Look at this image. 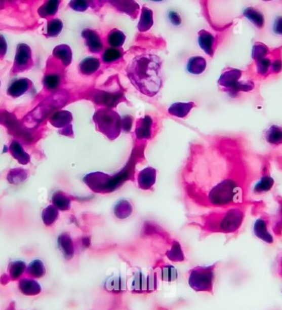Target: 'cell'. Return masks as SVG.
<instances>
[{"instance_id": "obj_5", "label": "cell", "mask_w": 282, "mask_h": 310, "mask_svg": "<svg viewBox=\"0 0 282 310\" xmlns=\"http://www.w3.org/2000/svg\"><path fill=\"white\" fill-rule=\"evenodd\" d=\"M93 119L97 131L106 135L109 140H115L120 135L123 130L122 118L113 109H98L94 113Z\"/></svg>"}, {"instance_id": "obj_18", "label": "cell", "mask_w": 282, "mask_h": 310, "mask_svg": "<svg viewBox=\"0 0 282 310\" xmlns=\"http://www.w3.org/2000/svg\"><path fill=\"white\" fill-rule=\"evenodd\" d=\"M207 60L203 56H192L187 62V69L189 73L199 75L207 69Z\"/></svg>"}, {"instance_id": "obj_19", "label": "cell", "mask_w": 282, "mask_h": 310, "mask_svg": "<svg viewBox=\"0 0 282 310\" xmlns=\"http://www.w3.org/2000/svg\"><path fill=\"white\" fill-rule=\"evenodd\" d=\"M265 140L270 145L273 147L280 146L282 144V127L271 126L265 133Z\"/></svg>"}, {"instance_id": "obj_9", "label": "cell", "mask_w": 282, "mask_h": 310, "mask_svg": "<svg viewBox=\"0 0 282 310\" xmlns=\"http://www.w3.org/2000/svg\"><path fill=\"white\" fill-rule=\"evenodd\" d=\"M82 36L85 39V45L91 53L98 54L103 50V43L100 35L93 29L85 28L83 30Z\"/></svg>"}, {"instance_id": "obj_20", "label": "cell", "mask_w": 282, "mask_h": 310, "mask_svg": "<svg viewBox=\"0 0 282 310\" xmlns=\"http://www.w3.org/2000/svg\"><path fill=\"white\" fill-rule=\"evenodd\" d=\"M153 25V14L151 9L149 8L144 7L141 9V14H140V22L138 23V29L139 31H148L151 28Z\"/></svg>"}, {"instance_id": "obj_36", "label": "cell", "mask_w": 282, "mask_h": 310, "mask_svg": "<svg viewBox=\"0 0 282 310\" xmlns=\"http://www.w3.org/2000/svg\"><path fill=\"white\" fill-rule=\"evenodd\" d=\"M30 58L29 49L27 46L23 45V47H18V52L16 56V63L19 65L25 64L28 61Z\"/></svg>"}, {"instance_id": "obj_30", "label": "cell", "mask_w": 282, "mask_h": 310, "mask_svg": "<svg viewBox=\"0 0 282 310\" xmlns=\"http://www.w3.org/2000/svg\"><path fill=\"white\" fill-rule=\"evenodd\" d=\"M255 232L256 235L260 238L261 240H265L267 243L272 242V238L267 232V224L264 219H258V221L256 222Z\"/></svg>"}, {"instance_id": "obj_31", "label": "cell", "mask_w": 282, "mask_h": 310, "mask_svg": "<svg viewBox=\"0 0 282 310\" xmlns=\"http://www.w3.org/2000/svg\"><path fill=\"white\" fill-rule=\"evenodd\" d=\"M28 89L27 80H18L10 86L9 93L13 96H19Z\"/></svg>"}, {"instance_id": "obj_8", "label": "cell", "mask_w": 282, "mask_h": 310, "mask_svg": "<svg viewBox=\"0 0 282 310\" xmlns=\"http://www.w3.org/2000/svg\"><path fill=\"white\" fill-rule=\"evenodd\" d=\"M90 94L92 101H94L96 104L103 106L106 108L112 109L123 100H126L124 92L120 86L117 87L116 89H95V91Z\"/></svg>"}, {"instance_id": "obj_24", "label": "cell", "mask_w": 282, "mask_h": 310, "mask_svg": "<svg viewBox=\"0 0 282 310\" xmlns=\"http://www.w3.org/2000/svg\"><path fill=\"white\" fill-rule=\"evenodd\" d=\"M54 55L58 58L65 66H68L72 61V51L66 45H61L56 47Z\"/></svg>"}, {"instance_id": "obj_33", "label": "cell", "mask_w": 282, "mask_h": 310, "mask_svg": "<svg viewBox=\"0 0 282 310\" xmlns=\"http://www.w3.org/2000/svg\"><path fill=\"white\" fill-rule=\"evenodd\" d=\"M59 5H60L59 1H51L45 4L44 6L42 7L40 10L42 16L47 17V16L54 15L58 10Z\"/></svg>"}, {"instance_id": "obj_40", "label": "cell", "mask_w": 282, "mask_h": 310, "mask_svg": "<svg viewBox=\"0 0 282 310\" xmlns=\"http://www.w3.org/2000/svg\"><path fill=\"white\" fill-rule=\"evenodd\" d=\"M92 4L93 3L88 2V1H72L69 3V6L75 11L85 12Z\"/></svg>"}, {"instance_id": "obj_32", "label": "cell", "mask_w": 282, "mask_h": 310, "mask_svg": "<svg viewBox=\"0 0 282 310\" xmlns=\"http://www.w3.org/2000/svg\"><path fill=\"white\" fill-rule=\"evenodd\" d=\"M54 203L59 209L62 211L69 210L70 207V199L62 193L56 194L54 198Z\"/></svg>"}, {"instance_id": "obj_10", "label": "cell", "mask_w": 282, "mask_h": 310, "mask_svg": "<svg viewBox=\"0 0 282 310\" xmlns=\"http://www.w3.org/2000/svg\"><path fill=\"white\" fill-rule=\"evenodd\" d=\"M198 44L206 54L212 57L217 47V39L207 30H200L198 32Z\"/></svg>"}, {"instance_id": "obj_27", "label": "cell", "mask_w": 282, "mask_h": 310, "mask_svg": "<svg viewBox=\"0 0 282 310\" xmlns=\"http://www.w3.org/2000/svg\"><path fill=\"white\" fill-rule=\"evenodd\" d=\"M60 247L67 257V259H70L73 257L74 249H73V242L69 235H61V237L60 238Z\"/></svg>"}, {"instance_id": "obj_22", "label": "cell", "mask_w": 282, "mask_h": 310, "mask_svg": "<svg viewBox=\"0 0 282 310\" xmlns=\"http://www.w3.org/2000/svg\"><path fill=\"white\" fill-rule=\"evenodd\" d=\"M126 38V35L123 31L116 28L111 29L107 35V43L111 48L120 49L124 45Z\"/></svg>"}, {"instance_id": "obj_29", "label": "cell", "mask_w": 282, "mask_h": 310, "mask_svg": "<svg viewBox=\"0 0 282 310\" xmlns=\"http://www.w3.org/2000/svg\"><path fill=\"white\" fill-rule=\"evenodd\" d=\"M71 113L69 111H62L54 115L51 123L56 127H66L72 122Z\"/></svg>"}, {"instance_id": "obj_23", "label": "cell", "mask_w": 282, "mask_h": 310, "mask_svg": "<svg viewBox=\"0 0 282 310\" xmlns=\"http://www.w3.org/2000/svg\"><path fill=\"white\" fill-rule=\"evenodd\" d=\"M133 211V208L127 200H120L116 203L114 207V213L118 219H124L129 217L131 213Z\"/></svg>"}, {"instance_id": "obj_2", "label": "cell", "mask_w": 282, "mask_h": 310, "mask_svg": "<svg viewBox=\"0 0 282 310\" xmlns=\"http://www.w3.org/2000/svg\"><path fill=\"white\" fill-rule=\"evenodd\" d=\"M162 60L154 54H142L131 60L127 75L138 91L152 98L162 88Z\"/></svg>"}, {"instance_id": "obj_7", "label": "cell", "mask_w": 282, "mask_h": 310, "mask_svg": "<svg viewBox=\"0 0 282 310\" xmlns=\"http://www.w3.org/2000/svg\"><path fill=\"white\" fill-rule=\"evenodd\" d=\"M214 278L215 265L209 266H195L189 273V285L197 292H211L213 290Z\"/></svg>"}, {"instance_id": "obj_6", "label": "cell", "mask_w": 282, "mask_h": 310, "mask_svg": "<svg viewBox=\"0 0 282 310\" xmlns=\"http://www.w3.org/2000/svg\"><path fill=\"white\" fill-rule=\"evenodd\" d=\"M244 71L234 68H226L223 71L218 85L222 89L223 91L229 95H238L240 92H249L254 89L253 81L242 80Z\"/></svg>"}, {"instance_id": "obj_39", "label": "cell", "mask_w": 282, "mask_h": 310, "mask_svg": "<svg viewBox=\"0 0 282 310\" xmlns=\"http://www.w3.org/2000/svg\"><path fill=\"white\" fill-rule=\"evenodd\" d=\"M45 223L47 224H51L56 220V218L58 217V211L54 206H50L45 211Z\"/></svg>"}, {"instance_id": "obj_35", "label": "cell", "mask_w": 282, "mask_h": 310, "mask_svg": "<svg viewBox=\"0 0 282 310\" xmlns=\"http://www.w3.org/2000/svg\"><path fill=\"white\" fill-rule=\"evenodd\" d=\"M161 277L164 281H166V282H173L177 279L178 273L174 266H165L162 268Z\"/></svg>"}, {"instance_id": "obj_11", "label": "cell", "mask_w": 282, "mask_h": 310, "mask_svg": "<svg viewBox=\"0 0 282 310\" xmlns=\"http://www.w3.org/2000/svg\"><path fill=\"white\" fill-rule=\"evenodd\" d=\"M153 122L149 115H145V118H140L136 122V133L138 140H149L153 135Z\"/></svg>"}, {"instance_id": "obj_16", "label": "cell", "mask_w": 282, "mask_h": 310, "mask_svg": "<svg viewBox=\"0 0 282 310\" xmlns=\"http://www.w3.org/2000/svg\"><path fill=\"white\" fill-rule=\"evenodd\" d=\"M244 16L258 29L264 28L265 17L262 12L255 8L249 7L245 9Z\"/></svg>"}, {"instance_id": "obj_1", "label": "cell", "mask_w": 282, "mask_h": 310, "mask_svg": "<svg viewBox=\"0 0 282 310\" xmlns=\"http://www.w3.org/2000/svg\"><path fill=\"white\" fill-rule=\"evenodd\" d=\"M267 161L244 135L220 136L193 146L182 172L186 200L211 211L245 207Z\"/></svg>"}, {"instance_id": "obj_34", "label": "cell", "mask_w": 282, "mask_h": 310, "mask_svg": "<svg viewBox=\"0 0 282 310\" xmlns=\"http://www.w3.org/2000/svg\"><path fill=\"white\" fill-rule=\"evenodd\" d=\"M63 28V23L60 19H53L48 23L47 33L50 36H56L60 33Z\"/></svg>"}, {"instance_id": "obj_12", "label": "cell", "mask_w": 282, "mask_h": 310, "mask_svg": "<svg viewBox=\"0 0 282 310\" xmlns=\"http://www.w3.org/2000/svg\"><path fill=\"white\" fill-rule=\"evenodd\" d=\"M156 174V169L152 167H148L140 171L137 175L138 186L142 190H150L155 184Z\"/></svg>"}, {"instance_id": "obj_26", "label": "cell", "mask_w": 282, "mask_h": 310, "mask_svg": "<svg viewBox=\"0 0 282 310\" xmlns=\"http://www.w3.org/2000/svg\"><path fill=\"white\" fill-rule=\"evenodd\" d=\"M123 50L110 47L105 50L104 52L102 53V60L104 64H111V63L118 61L123 58Z\"/></svg>"}, {"instance_id": "obj_25", "label": "cell", "mask_w": 282, "mask_h": 310, "mask_svg": "<svg viewBox=\"0 0 282 310\" xmlns=\"http://www.w3.org/2000/svg\"><path fill=\"white\" fill-rule=\"evenodd\" d=\"M271 75H275L282 71V47L271 50Z\"/></svg>"}, {"instance_id": "obj_13", "label": "cell", "mask_w": 282, "mask_h": 310, "mask_svg": "<svg viewBox=\"0 0 282 310\" xmlns=\"http://www.w3.org/2000/svg\"><path fill=\"white\" fill-rule=\"evenodd\" d=\"M109 3L111 5H113L118 11L128 14L132 18H137L140 11V6L138 5L137 3L133 1H115V2L111 1Z\"/></svg>"}, {"instance_id": "obj_17", "label": "cell", "mask_w": 282, "mask_h": 310, "mask_svg": "<svg viewBox=\"0 0 282 310\" xmlns=\"http://www.w3.org/2000/svg\"><path fill=\"white\" fill-rule=\"evenodd\" d=\"M271 61H272V55L269 54L267 57L261 59V60L254 61L255 63L256 73L257 76L261 79H266L271 75Z\"/></svg>"}, {"instance_id": "obj_28", "label": "cell", "mask_w": 282, "mask_h": 310, "mask_svg": "<svg viewBox=\"0 0 282 310\" xmlns=\"http://www.w3.org/2000/svg\"><path fill=\"white\" fill-rule=\"evenodd\" d=\"M270 53H271V49H269V47L263 43L258 42L253 45V51H252V58H253V61H257V60L267 57Z\"/></svg>"}, {"instance_id": "obj_14", "label": "cell", "mask_w": 282, "mask_h": 310, "mask_svg": "<svg viewBox=\"0 0 282 310\" xmlns=\"http://www.w3.org/2000/svg\"><path fill=\"white\" fill-rule=\"evenodd\" d=\"M101 66V61L98 58L87 57L79 63L78 69L84 75L89 76L95 73Z\"/></svg>"}, {"instance_id": "obj_38", "label": "cell", "mask_w": 282, "mask_h": 310, "mask_svg": "<svg viewBox=\"0 0 282 310\" xmlns=\"http://www.w3.org/2000/svg\"><path fill=\"white\" fill-rule=\"evenodd\" d=\"M169 259L175 261H180L184 259L183 253H182V249H181L178 243H174L172 250L169 253Z\"/></svg>"}, {"instance_id": "obj_41", "label": "cell", "mask_w": 282, "mask_h": 310, "mask_svg": "<svg viewBox=\"0 0 282 310\" xmlns=\"http://www.w3.org/2000/svg\"><path fill=\"white\" fill-rule=\"evenodd\" d=\"M133 126V118L131 115H126L122 118V127L126 132H129Z\"/></svg>"}, {"instance_id": "obj_4", "label": "cell", "mask_w": 282, "mask_h": 310, "mask_svg": "<svg viewBox=\"0 0 282 310\" xmlns=\"http://www.w3.org/2000/svg\"><path fill=\"white\" fill-rule=\"evenodd\" d=\"M132 166L133 164L130 161L129 164H127L116 175H108L107 173L96 172L87 174L83 180L94 192L100 194L113 192L131 177L134 170Z\"/></svg>"}, {"instance_id": "obj_37", "label": "cell", "mask_w": 282, "mask_h": 310, "mask_svg": "<svg viewBox=\"0 0 282 310\" xmlns=\"http://www.w3.org/2000/svg\"><path fill=\"white\" fill-rule=\"evenodd\" d=\"M45 86L47 89L53 90L58 88L60 84V77L58 74H50L45 78Z\"/></svg>"}, {"instance_id": "obj_43", "label": "cell", "mask_w": 282, "mask_h": 310, "mask_svg": "<svg viewBox=\"0 0 282 310\" xmlns=\"http://www.w3.org/2000/svg\"><path fill=\"white\" fill-rule=\"evenodd\" d=\"M169 18L170 22L174 26H179L182 23V18H181L180 15L178 13H176V12H170L169 14Z\"/></svg>"}, {"instance_id": "obj_21", "label": "cell", "mask_w": 282, "mask_h": 310, "mask_svg": "<svg viewBox=\"0 0 282 310\" xmlns=\"http://www.w3.org/2000/svg\"><path fill=\"white\" fill-rule=\"evenodd\" d=\"M268 170L265 171L260 179L256 183L255 186H253V191L254 194H262V193L267 192L271 190L273 186L274 181L270 175H269Z\"/></svg>"}, {"instance_id": "obj_42", "label": "cell", "mask_w": 282, "mask_h": 310, "mask_svg": "<svg viewBox=\"0 0 282 310\" xmlns=\"http://www.w3.org/2000/svg\"><path fill=\"white\" fill-rule=\"evenodd\" d=\"M273 29L274 33L276 35H281L282 36V17L279 16L277 18H275L273 23Z\"/></svg>"}, {"instance_id": "obj_3", "label": "cell", "mask_w": 282, "mask_h": 310, "mask_svg": "<svg viewBox=\"0 0 282 310\" xmlns=\"http://www.w3.org/2000/svg\"><path fill=\"white\" fill-rule=\"evenodd\" d=\"M245 207H234L205 212L199 216L200 226L211 232L231 234L238 231L245 219Z\"/></svg>"}, {"instance_id": "obj_15", "label": "cell", "mask_w": 282, "mask_h": 310, "mask_svg": "<svg viewBox=\"0 0 282 310\" xmlns=\"http://www.w3.org/2000/svg\"><path fill=\"white\" fill-rule=\"evenodd\" d=\"M195 106L193 102H176L172 104L169 107V114L176 118H184L188 115L191 109Z\"/></svg>"}]
</instances>
